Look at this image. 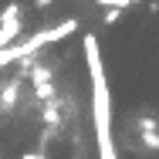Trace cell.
<instances>
[{
    "instance_id": "277c9868",
    "label": "cell",
    "mask_w": 159,
    "mask_h": 159,
    "mask_svg": "<svg viewBox=\"0 0 159 159\" xmlns=\"http://www.w3.org/2000/svg\"><path fill=\"white\" fill-rule=\"evenodd\" d=\"M105 24H119V7H108L105 10Z\"/></svg>"
},
{
    "instance_id": "5b68a950",
    "label": "cell",
    "mask_w": 159,
    "mask_h": 159,
    "mask_svg": "<svg viewBox=\"0 0 159 159\" xmlns=\"http://www.w3.org/2000/svg\"><path fill=\"white\" fill-rule=\"evenodd\" d=\"M20 159H44V152H41V149L34 152V149H31V152H24V156H20Z\"/></svg>"
},
{
    "instance_id": "7a4b0ae2",
    "label": "cell",
    "mask_w": 159,
    "mask_h": 159,
    "mask_svg": "<svg viewBox=\"0 0 159 159\" xmlns=\"http://www.w3.org/2000/svg\"><path fill=\"white\" fill-rule=\"evenodd\" d=\"M20 31H24V20H20V3L3 7V14H0V48L14 44V41L20 37Z\"/></svg>"
},
{
    "instance_id": "52a82bcc",
    "label": "cell",
    "mask_w": 159,
    "mask_h": 159,
    "mask_svg": "<svg viewBox=\"0 0 159 159\" xmlns=\"http://www.w3.org/2000/svg\"><path fill=\"white\" fill-rule=\"evenodd\" d=\"M125 3H139V0H125Z\"/></svg>"
},
{
    "instance_id": "8992f818",
    "label": "cell",
    "mask_w": 159,
    "mask_h": 159,
    "mask_svg": "<svg viewBox=\"0 0 159 159\" xmlns=\"http://www.w3.org/2000/svg\"><path fill=\"white\" fill-rule=\"evenodd\" d=\"M51 3H54V0H34V7H37V10H44V7H51Z\"/></svg>"
},
{
    "instance_id": "6da1fadb",
    "label": "cell",
    "mask_w": 159,
    "mask_h": 159,
    "mask_svg": "<svg viewBox=\"0 0 159 159\" xmlns=\"http://www.w3.org/2000/svg\"><path fill=\"white\" fill-rule=\"evenodd\" d=\"M81 51H85L88 85H92V129H95L98 159H122L115 139H112V92H108V75H105V61H102V44L95 34L81 37Z\"/></svg>"
},
{
    "instance_id": "3957f363",
    "label": "cell",
    "mask_w": 159,
    "mask_h": 159,
    "mask_svg": "<svg viewBox=\"0 0 159 159\" xmlns=\"http://www.w3.org/2000/svg\"><path fill=\"white\" fill-rule=\"evenodd\" d=\"M17 92H20L17 81L3 85V88H0V108H14V105H17Z\"/></svg>"
}]
</instances>
